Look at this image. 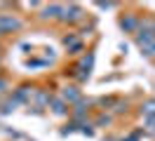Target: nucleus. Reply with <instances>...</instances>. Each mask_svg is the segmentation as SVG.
Segmentation results:
<instances>
[{
  "label": "nucleus",
  "mask_w": 155,
  "mask_h": 141,
  "mask_svg": "<svg viewBox=\"0 0 155 141\" xmlns=\"http://www.w3.org/2000/svg\"><path fill=\"white\" fill-rule=\"evenodd\" d=\"M134 40H136V45L141 47V49H146V47H150L155 42V28H153V24H150V19H143V24H141V28L136 31Z\"/></svg>",
  "instance_id": "f257e3e1"
},
{
  "label": "nucleus",
  "mask_w": 155,
  "mask_h": 141,
  "mask_svg": "<svg viewBox=\"0 0 155 141\" xmlns=\"http://www.w3.org/2000/svg\"><path fill=\"white\" fill-rule=\"evenodd\" d=\"M64 9H66V5H59V2L42 5V9H40V19H45V21H61Z\"/></svg>",
  "instance_id": "f03ea898"
},
{
  "label": "nucleus",
  "mask_w": 155,
  "mask_h": 141,
  "mask_svg": "<svg viewBox=\"0 0 155 141\" xmlns=\"http://www.w3.org/2000/svg\"><path fill=\"white\" fill-rule=\"evenodd\" d=\"M141 24H143V19L139 17V14H122L120 17V28L125 31V33H134L141 28Z\"/></svg>",
  "instance_id": "7ed1b4c3"
},
{
  "label": "nucleus",
  "mask_w": 155,
  "mask_h": 141,
  "mask_svg": "<svg viewBox=\"0 0 155 141\" xmlns=\"http://www.w3.org/2000/svg\"><path fill=\"white\" fill-rule=\"evenodd\" d=\"M21 28V21L14 14H0V35H7Z\"/></svg>",
  "instance_id": "20e7f679"
},
{
  "label": "nucleus",
  "mask_w": 155,
  "mask_h": 141,
  "mask_svg": "<svg viewBox=\"0 0 155 141\" xmlns=\"http://www.w3.org/2000/svg\"><path fill=\"white\" fill-rule=\"evenodd\" d=\"M82 19H85V12H82L80 5H66L64 17H61L64 24H78V21H82Z\"/></svg>",
  "instance_id": "39448f33"
},
{
  "label": "nucleus",
  "mask_w": 155,
  "mask_h": 141,
  "mask_svg": "<svg viewBox=\"0 0 155 141\" xmlns=\"http://www.w3.org/2000/svg\"><path fill=\"white\" fill-rule=\"evenodd\" d=\"M61 99H64L68 106H71V103L75 106L78 101H82V96H80V89H78V87H66V89L61 92Z\"/></svg>",
  "instance_id": "423d86ee"
},
{
  "label": "nucleus",
  "mask_w": 155,
  "mask_h": 141,
  "mask_svg": "<svg viewBox=\"0 0 155 141\" xmlns=\"http://www.w3.org/2000/svg\"><path fill=\"white\" fill-rule=\"evenodd\" d=\"M28 96H33V89H28V87H19V89H14V101H17V103L28 101Z\"/></svg>",
  "instance_id": "0eeeda50"
},
{
  "label": "nucleus",
  "mask_w": 155,
  "mask_h": 141,
  "mask_svg": "<svg viewBox=\"0 0 155 141\" xmlns=\"http://www.w3.org/2000/svg\"><path fill=\"white\" fill-rule=\"evenodd\" d=\"M49 106H52V111L57 113V115H66V113H68V103L64 101V99H54Z\"/></svg>",
  "instance_id": "6e6552de"
},
{
  "label": "nucleus",
  "mask_w": 155,
  "mask_h": 141,
  "mask_svg": "<svg viewBox=\"0 0 155 141\" xmlns=\"http://www.w3.org/2000/svg\"><path fill=\"white\" fill-rule=\"evenodd\" d=\"M110 122H113V118H110V115H106V113H101L97 120H94V127H108Z\"/></svg>",
  "instance_id": "1a4fd4ad"
},
{
  "label": "nucleus",
  "mask_w": 155,
  "mask_h": 141,
  "mask_svg": "<svg viewBox=\"0 0 155 141\" xmlns=\"http://www.w3.org/2000/svg\"><path fill=\"white\" fill-rule=\"evenodd\" d=\"M141 113H143L146 118H148V115H155V99H150V101H146L143 106H141Z\"/></svg>",
  "instance_id": "9d476101"
},
{
  "label": "nucleus",
  "mask_w": 155,
  "mask_h": 141,
  "mask_svg": "<svg viewBox=\"0 0 155 141\" xmlns=\"http://www.w3.org/2000/svg\"><path fill=\"white\" fill-rule=\"evenodd\" d=\"M143 54H146V56H155V42H153L150 47H146V49H143Z\"/></svg>",
  "instance_id": "9b49d317"
},
{
  "label": "nucleus",
  "mask_w": 155,
  "mask_h": 141,
  "mask_svg": "<svg viewBox=\"0 0 155 141\" xmlns=\"http://www.w3.org/2000/svg\"><path fill=\"white\" fill-rule=\"evenodd\" d=\"M99 7L101 9H113V7H117L115 2H99Z\"/></svg>",
  "instance_id": "f8f14e48"
},
{
  "label": "nucleus",
  "mask_w": 155,
  "mask_h": 141,
  "mask_svg": "<svg viewBox=\"0 0 155 141\" xmlns=\"http://www.w3.org/2000/svg\"><path fill=\"white\" fill-rule=\"evenodd\" d=\"M146 122H148V127H150V129H155V115H148Z\"/></svg>",
  "instance_id": "ddd939ff"
},
{
  "label": "nucleus",
  "mask_w": 155,
  "mask_h": 141,
  "mask_svg": "<svg viewBox=\"0 0 155 141\" xmlns=\"http://www.w3.org/2000/svg\"><path fill=\"white\" fill-rule=\"evenodd\" d=\"M5 87H7V82H5V80H0V92H2Z\"/></svg>",
  "instance_id": "4468645a"
}]
</instances>
